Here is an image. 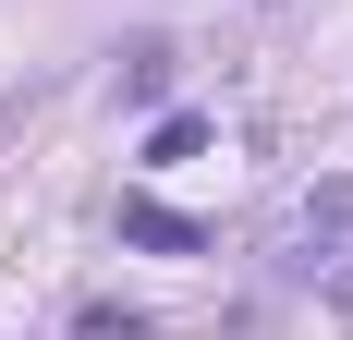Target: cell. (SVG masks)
<instances>
[{
  "label": "cell",
  "mask_w": 353,
  "mask_h": 340,
  "mask_svg": "<svg viewBox=\"0 0 353 340\" xmlns=\"http://www.w3.org/2000/svg\"><path fill=\"white\" fill-rule=\"evenodd\" d=\"M281 243H292V268H305V279L341 268V255H353V182H317V195L281 219Z\"/></svg>",
  "instance_id": "1"
},
{
  "label": "cell",
  "mask_w": 353,
  "mask_h": 340,
  "mask_svg": "<svg viewBox=\"0 0 353 340\" xmlns=\"http://www.w3.org/2000/svg\"><path fill=\"white\" fill-rule=\"evenodd\" d=\"M171 73H183L171 36H134V49L110 61V98H122V109H159V98H171Z\"/></svg>",
  "instance_id": "2"
},
{
  "label": "cell",
  "mask_w": 353,
  "mask_h": 340,
  "mask_svg": "<svg viewBox=\"0 0 353 340\" xmlns=\"http://www.w3.org/2000/svg\"><path fill=\"white\" fill-rule=\"evenodd\" d=\"M122 243H146V255H195V219H183V206H159V195H122Z\"/></svg>",
  "instance_id": "3"
},
{
  "label": "cell",
  "mask_w": 353,
  "mask_h": 340,
  "mask_svg": "<svg viewBox=\"0 0 353 340\" xmlns=\"http://www.w3.org/2000/svg\"><path fill=\"white\" fill-rule=\"evenodd\" d=\"M183 158H208V109H159L146 122V170H183Z\"/></svg>",
  "instance_id": "4"
},
{
  "label": "cell",
  "mask_w": 353,
  "mask_h": 340,
  "mask_svg": "<svg viewBox=\"0 0 353 340\" xmlns=\"http://www.w3.org/2000/svg\"><path fill=\"white\" fill-rule=\"evenodd\" d=\"M329 304H341V316H353V255H341V268H329Z\"/></svg>",
  "instance_id": "5"
}]
</instances>
